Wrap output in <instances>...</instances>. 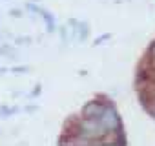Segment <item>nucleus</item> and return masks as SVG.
I'll use <instances>...</instances> for the list:
<instances>
[{"label": "nucleus", "instance_id": "3", "mask_svg": "<svg viewBox=\"0 0 155 146\" xmlns=\"http://www.w3.org/2000/svg\"><path fill=\"white\" fill-rule=\"evenodd\" d=\"M88 35H90V26H88L86 22H81L79 28H77V40H79V42H84V40L88 38Z\"/></svg>", "mask_w": 155, "mask_h": 146}, {"label": "nucleus", "instance_id": "14", "mask_svg": "<svg viewBox=\"0 0 155 146\" xmlns=\"http://www.w3.org/2000/svg\"><path fill=\"white\" fill-rule=\"evenodd\" d=\"M4 71H6V69H4V68H0V73H4Z\"/></svg>", "mask_w": 155, "mask_h": 146}, {"label": "nucleus", "instance_id": "7", "mask_svg": "<svg viewBox=\"0 0 155 146\" xmlns=\"http://www.w3.org/2000/svg\"><path fill=\"white\" fill-rule=\"evenodd\" d=\"M40 90H42V86H40V84H37V86H35V90L29 93V97H38V95H40Z\"/></svg>", "mask_w": 155, "mask_h": 146}, {"label": "nucleus", "instance_id": "9", "mask_svg": "<svg viewBox=\"0 0 155 146\" xmlns=\"http://www.w3.org/2000/svg\"><path fill=\"white\" fill-rule=\"evenodd\" d=\"M28 68L26 66H18V68H13V73H26Z\"/></svg>", "mask_w": 155, "mask_h": 146}, {"label": "nucleus", "instance_id": "13", "mask_svg": "<svg viewBox=\"0 0 155 146\" xmlns=\"http://www.w3.org/2000/svg\"><path fill=\"white\" fill-rule=\"evenodd\" d=\"M150 53H151V57H153V58H155V42H153V44H151V49H150Z\"/></svg>", "mask_w": 155, "mask_h": 146}, {"label": "nucleus", "instance_id": "1", "mask_svg": "<svg viewBox=\"0 0 155 146\" xmlns=\"http://www.w3.org/2000/svg\"><path fill=\"white\" fill-rule=\"evenodd\" d=\"M99 122L102 124V128L108 131V133H113L120 128V117H119V111L115 110V106L111 102H106L102 113L99 115Z\"/></svg>", "mask_w": 155, "mask_h": 146}, {"label": "nucleus", "instance_id": "15", "mask_svg": "<svg viewBox=\"0 0 155 146\" xmlns=\"http://www.w3.org/2000/svg\"><path fill=\"white\" fill-rule=\"evenodd\" d=\"M33 2H40V0H33Z\"/></svg>", "mask_w": 155, "mask_h": 146}, {"label": "nucleus", "instance_id": "10", "mask_svg": "<svg viewBox=\"0 0 155 146\" xmlns=\"http://www.w3.org/2000/svg\"><path fill=\"white\" fill-rule=\"evenodd\" d=\"M9 13H11V17H17V18H20V17H22V11H20V9H11Z\"/></svg>", "mask_w": 155, "mask_h": 146}, {"label": "nucleus", "instance_id": "4", "mask_svg": "<svg viewBox=\"0 0 155 146\" xmlns=\"http://www.w3.org/2000/svg\"><path fill=\"white\" fill-rule=\"evenodd\" d=\"M40 15H42V18L46 20L48 33H53V31H55V18H53V15H51L49 11H46V9H40Z\"/></svg>", "mask_w": 155, "mask_h": 146}, {"label": "nucleus", "instance_id": "6", "mask_svg": "<svg viewBox=\"0 0 155 146\" xmlns=\"http://www.w3.org/2000/svg\"><path fill=\"white\" fill-rule=\"evenodd\" d=\"M58 31H60V37H62V42L66 44V42H68V28H66V26H62V28H60Z\"/></svg>", "mask_w": 155, "mask_h": 146}, {"label": "nucleus", "instance_id": "8", "mask_svg": "<svg viewBox=\"0 0 155 146\" xmlns=\"http://www.w3.org/2000/svg\"><path fill=\"white\" fill-rule=\"evenodd\" d=\"M110 37H111V35H110V33H108V35H102V37H99V38H97V40H95V46H99V44H101V42H104V40H108V38H110Z\"/></svg>", "mask_w": 155, "mask_h": 146}, {"label": "nucleus", "instance_id": "2", "mask_svg": "<svg viewBox=\"0 0 155 146\" xmlns=\"http://www.w3.org/2000/svg\"><path fill=\"white\" fill-rule=\"evenodd\" d=\"M104 106H106V104L101 102V101H91V102L84 104V108H82V115L88 117V119H99V115L102 113Z\"/></svg>", "mask_w": 155, "mask_h": 146}, {"label": "nucleus", "instance_id": "5", "mask_svg": "<svg viewBox=\"0 0 155 146\" xmlns=\"http://www.w3.org/2000/svg\"><path fill=\"white\" fill-rule=\"evenodd\" d=\"M26 9H28L29 13H38V15H40V9H42V8H38L37 2H26Z\"/></svg>", "mask_w": 155, "mask_h": 146}, {"label": "nucleus", "instance_id": "11", "mask_svg": "<svg viewBox=\"0 0 155 146\" xmlns=\"http://www.w3.org/2000/svg\"><path fill=\"white\" fill-rule=\"evenodd\" d=\"M0 55H9V46H0Z\"/></svg>", "mask_w": 155, "mask_h": 146}, {"label": "nucleus", "instance_id": "12", "mask_svg": "<svg viewBox=\"0 0 155 146\" xmlns=\"http://www.w3.org/2000/svg\"><path fill=\"white\" fill-rule=\"evenodd\" d=\"M38 108L37 106H26V111H37Z\"/></svg>", "mask_w": 155, "mask_h": 146}]
</instances>
